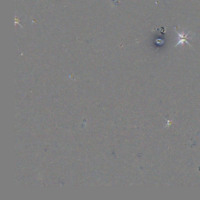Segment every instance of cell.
Wrapping results in <instances>:
<instances>
[{
  "label": "cell",
  "mask_w": 200,
  "mask_h": 200,
  "mask_svg": "<svg viewBox=\"0 0 200 200\" xmlns=\"http://www.w3.org/2000/svg\"><path fill=\"white\" fill-rule=\"evenodd\" d=\"M174 30H175V32L177 33L178 35V36H179V38H178L179 41H178V42L177 44L175 45V47L179 45L183 46L185 42V43H187V44H188L189 45L191 46V45H190V44L188 43V41H187V39H192V38H193V36L195 35V34H193V35H192L187 36L189 34H190V31H188V32H187V33H185L184 31L181 32H178L177 31H176L175 28H174Z\"/></svg>",
  "instance_id": "cell-1"
}]
</instances>
